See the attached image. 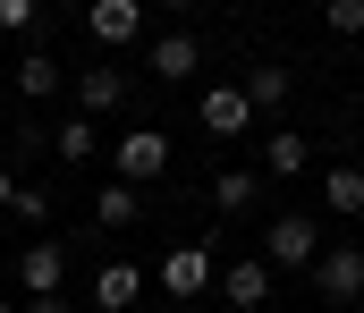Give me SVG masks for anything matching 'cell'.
Instances as JSON below:
<instances>
[{
    "label": "cell",
    "mask_w": 364,
    "mask_h": 313,
    "mask_svg": "<svg viewBox=\"0 0 364 313\" xmlns=\"http://www.w3.org/2000/svg\"><path fill=\"white\" fill-rule=\"evenodd\" d=\"M195 119H203L212 136H246V127H255V94H246V85H212V94L195 102Z\"/></svg>",
    "instance_id": "obj_6"
},
{
    "label": "cell",
    "mask_w": 364,
    "mask_h": 313,
    "mask_svg": "<svg viewBox=\"0 0 364 313\" xmlns=\"http://www.w3.org/2000/svg\"><path fill=\"white\" fill-rule=\"evenodd\" d=\"M17 94H26V102H43V94H60V60H43V51H26V60H17Z\"/></svg>",
    "instance_id": "obj_16"
},
{
    "label": "cell",
    "mask_w": 364,
    "mask_h": 313,
    "mask_svg": "<svg viewBox=\"0 0 364 313\" xmlns=\"http://www.w3.org/2000/svg\"><path fill=\"white\" fill-rule=\"evenodd\" d=\"M9 204H17V170H0V212H9Z\"/></svg>",
    "instance_id": "obj_23"
},
{
    "label": "cell",
    "mask_w": 364,
    "mask_h": 313,
    "mask_svg": "<svg viewBox=\"0 0 364 313\" xmlns=\"http://www.w3.org/2000/svg\"><path fill=\"white\" fill-rule=\"evenodd\" d=\"M322 204H331V212H364V170H356V161H339V170L322 178Z\"/></svg>",
    "instance_id": "obj_15"
},
{
    "label": "cell",
    "mask_w": 364,
    "mask_h": 313,
    "mask_svg": "<svg viewBox=\"0 0 364 313\" xmlns=\"http://www.w3.org/2000/svg\"><path fill=\"white\" fill-rule=\"evenodd\" d=\"M220 288H229V313H255L272 297V254H255V263H229L220 271Z\"/></svg>",
    "instance_id": "obj_9"
},
{
    "label": "cell",
    "mask_w": 364,
    "mask_h": 313,
    "mask_svg": "<svg viewBox=\"0 0 364 313\" xmlns=\"http://www.w3.org/2000/svg\"><path fill=\"white\" fill-rule=\"evenodd\" d=\"M34 17H43V0H0V34H34Z\"/></svg>",
    "instance_id": "obj_21"
},
{
    "label": "cell",
    "mask_w": 364,
    "mask_h": 313,
    "mask_svg": "<svg viewBox=\"0 0 364 313\" xmlns=\"http://www.w3.org/2000/svg\"><path fill=\"white\" fill-rule=\"evenodd\" d=\"M161 9H195V0H161Z\"/></svg>",
    "instance_id": "obj_24"
},
{
    "label": "cell",
    "mask_w": 364,
    "mask_h": 313,
    "mask_svg": "<svg viewBox=\"0 0 364 313\" xmlns=\"http://www.w3.org/2000/svg\"><path fill=\"white\" fill-rule=\"evenodd\" d=\"M136 187H127V178H110V187H102V195H93V220H102V229H127V220H136Z\"/></svg>",
    "instance_id": "obj_14"
},
{
    "label": "cell",
    "mask_w": 364,
    "mask_h": 313,
    "mask_svg": "<svg viewBox=\"0 0 364 313\" xmlns=\"http://www.w3.org/2000/svg\"><path fill=\"white\" fill-rule=\"evenodd\" d=\"M0 313H26V305H0Z\"/></svg>",
    "instance_id": "obj_25"
},
{
    "label": "cell",
    "mask_w": 364,
    "mask_h": 313,
    "mask_svg": "<svg viewBox=\"0 0 364 313\" xmlns=\"http://www.w3.org/2000/svg\"><path fill=\"white\" fill-rule=\"evenodd\" d=\"M263 254H272V263H288V271H314V263H322V229H314L305 212H279L272 237H263Z\"/></svg>",
    "instance_id": "obj_1"
},
{
    "label": "cell",
    "mask_w": 364,
    "mask_h": 313,
    "mask_svg": "<svg viewBox=\"0 0 364 313\" xmlns=\"http://www.w3.org/2000/svg\"><path fill=\"white\" fill-rule=\"evenodd\" d=\"M212 280H220V271H212V254H203V246H170V254H161V297L195 305Z\"/></svg>",
    "instance_id": "obj_3"
},
{
    "label": "cell",
    "mask_w": 364,
    "mask_h": 313,
    "mask_svg": "<svg viewBox=\"0 0 364 313\" xmlns=\"http://www.w3.org/2000/svg\"><path fill=\"white\" fill-rule=\"evenodd\" d=\"M26 313H77V305H68V297L51 288V297H26Z\"/></svg>",
    "instance_id": "obj_22"
},
{
    "label": "cell",
    "mask_w": 364,
    "mask_h": 313,
    "mask_svg": "<svg viewBox=\"0 0 364 313\" xmlns=\"http://www.w3.org/2000/svg\"><path fill=\"white\" fill-rule=\"evenodd\" d=\"M161 170H170V136H161V127H136V136H119V178H127V187H153Z\"/></svg>",
    "instance_id": "obj_4"
},
{
    "label": "cell",
    "mask_w": 364,
    "mask_h": 313,
    "mask_svg": "<svg viewBox=\"0 0 364 313\" xmlns=\"http://www.w3.org/2000/svg\"><path fill=\"white\" fill-rule=\"evenodd\" d=\"M314 288H322L331 305H356V297H364V246H322Z\"/></svg>",
    "instance_id": "obj_2"
},
{
    "label": "cell",
    "mask_w": 364,
    "mask_h": 313,
    "mask_svg": "<svg viewBox=\"0 0 364 313\" xmlns=\"http://www.w3.org/2000/svg\"><path fill=\"white\" fill-rule=\"evenodd\" d=\"M195 68H203V43H195V34H161V43H153V77H161V85H178Z\"/></svg>",
    "instance_id": "obj_10"
},
{
    "label": "cell",
    "mask_w": 364,
    "mask_h": 313,
    "mask_svg": "<svg viewBox=\"0 0 364 313\" xmlns=\"http://www.w3.org/2000/svg\"><path fill=\"white\" fill-rule=\"evenodd\" d=\"M212 204H220V212H246V204H255V170H220V178H212Z\"/></svg>",
    "instance_id": "obj_18"
},
{
    "label": "cell",
    "mask_w": 364,
    "mask_h": 313,
    "mask_svg": "<svg viewBox=\"0 0 364 313\" xmlns=\"http://www.w3.org/2000/svg\"><path fill=\"white\" fill-rule=\"evenodd\" d=\"M119 102H127V77H119V68H85V77H77V110L102 119V110H119Z\"/></svg>",
    "instance_id": "obj_12"
},
{
    "label": "cell",
    "mask_w": 364,
    "mask_h": 313,
    "mask_svg": "<svg viewBox=\"0 0 364 313\" xmlns=\"http://www.w3.org/2000/svg\"><path fill=\"white\" fill-rule=\"evenodd\" d=\"M246 94H255V110H279V102H288V68H279V60L246 68Z\"/></svg>",
    "instance_id": "obj_17"
},
{
    "label": "cell",
    "mask_w": 364,
    "mask_h": 313,
    "mask_svg": "<svg viewBox=\"0 0 364 313\" xmlns=\"http://www.w3.org/2000/svg\"><path fill=\"white\" fill-rule=\"evenodd\" d=\"M322 26H331L339 43H356L364 34V0H322Z\"/></svg>",
    "instance_id": "obj_19"
},
{
    "label": "cell",
    "mask_w": 364,
    "mask_h": 313,
    "mask_svg": "<svg viewBox=\"0 0 364 313\" xmlns=\"http://www.w3.org/2000/svg\"><path fill=\"white\" fill-rule=\"evenodd\" d=\"M305 161H314V136H296V127H279V136H263V170H272V178H296Z\"/></svg>",
    "instance_id": "obj_11"
},
{
    "label": "cell",
    "mask_w": 364,
    "mask_h": 313,
    "mask_svg": "<svg viewBox=\"0 0 364 313\" xmlns=\"http://www.w3.org/2000/svg\"><path fill=\"white\" fill-rule=\"evenodd\" d=\"M17 220H26V229H34V220H51V195H43V187H34V178H17Z\"/></svg>",
    "instance_id": "obj_20"
},
{
    "label": "cell",
    "mask_w": 364,
    "mask_h": 313,
    "mask_svg": "<svg viewBox=\"0 0 364 313\" xmlns=\"http://www.w3.org/2000/svg\"><path fill=\"white\" fill-rule=\"evenodd\" d=\"M51 153H60V161H93V110H77V119L51 127Z\"/></svg>",
    "instance_id": "obj_13"
},
{
    "label": "cell",
    "mask_w": 364,
    "mask_h": 313,
    "mask_svg": "<svg viewBox=\"0 0 364 313\" xmlns=\"http://www.w3.org/2000/svg\"><path fill=\"white\" fill-rule=\"evenodd\" d=\"M136 297H144V263H102L93 271V305L102 313H127Z\"/></svg>",
    "instance_id": "obj_8"
},
{
    "label": "cell",
    "mask_w": 364,
    "mask_h": 313,
    "mask_svg": "<svg viewBox=\"0 0 364 313\" xmlns=\"http://www.w3.org/2000/svg\"><path fill=\"white\" fill-rule=\"evenodd\" d=\"M17 280H26V297H51V288L68 280V254H60L51 237H34V246L17 254Z\"/></svg>",
    "instance_id": "obj_7"
},
{
    "label": "cell",
    "mask_w": 364,
    "mask_h": 313,
    "mask_svg": "<svg viewBox=\"0 0 364 313\" xmlns=\"http://www.w3.org/2000/svg\"><path fill=\"white\" fill-rule=\"evenodd\" d=\"M85 34L102 43V51H127V43L144 34V0H93V9H85Z\"/></svg>",
    "instance_id": "obj_5"
}]
</instances>
